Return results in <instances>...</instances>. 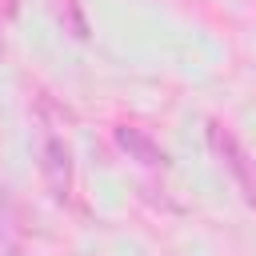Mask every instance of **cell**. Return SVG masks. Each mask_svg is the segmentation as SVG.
Segmentation results:
<instances>
[{
    "mask_svg": "<svg viewBox=\"0 0 256 256\" xmlns=\"http://www.w3.org/2000/svg\"><path fill=\"white\" fill-rule=\"evenodd\" d=\"M208 144H212V152H216V160L232 172V180L240 184V192H244V200L256 208V164L248 160V152H244V144L232 136V128H224L220 120H208Z\"/></svg>",
    "mask_w": 256,
    "mask_h": 256,
    "instance_id": "obj_1",
    "label": "cell"
},
{
    "mask_svg": "<svg viewBox=\"0 0 256 256\" xmlns=\"http://www.w3.org/2000/svg\"><path fill=\"white\" fill-rule=\"evenodd\" d=\"M16 8H20L16 0H0V16H4V20H12V16H16Z\"/></svg>",
    "mask_w": 256,
    "mask_h": 256,
    "instance_id": "obj_4",
    "label": "cell"
},
{
    "mask_svg": "<svg viewBox=\"0 0 256 256\" xmlns=\"http://www.w3.org/2000/svg\"><path fill=\"white\" fill-rule=\"evenodd\" d=\"M40 172H44V184L52 192V200H68L72 196V152L60 136H44L40 144Z\"/></svg>",
    "mask_w": 256,
    "mask_h": 256,
    "instance_id": "obj_2",
    "label": "cell"
},
{
    "mask_svg": "<svg viewBox=\"0 0 256 256\" xmlns=\"http://www.w3.org/2000/svg\"><path fill=\"white\" fill-rule=\"evenodd\" d=\"M116 144L128 152V160H140V164H148V168H164V164H168V152H164L144 128L120 124V128H116Z\"/></svg>",
    "mask_w": 256,
    "mask_h": 256,
    "instance_id": "obj_3",
    "label": "cell"
}]
</instances>
